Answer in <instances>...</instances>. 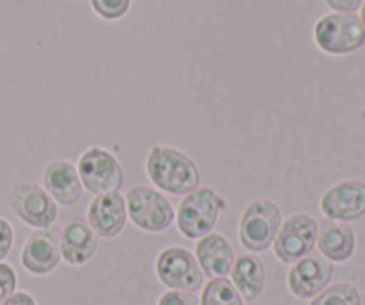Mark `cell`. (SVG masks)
Instances as JSON below:
<instances>
[{
	"instance_id": "6da1fadb",
	"label": "cell",
	"mask_w": 365,
	"mask_h": 305,
	"mask_svg": "<svg viewBox=\"0 0 365 305\" xmlns=\"http://www.w3.org/2000/svg\"><path fill=\"white\" fill-rule=\"evenodd\" d=\"M145 166L153 186L170 195H187L200 186V170L195 161L171 146H152Z\"/></svg>"
},
{
	"instance_id": "7a4b0ae2",
	"label": "cell",
	"mask_w": 365,
	"mask_h": 305,
	"mask_svg": "<svg viewBox=\"0 0 365 305\" xmlns=\"http://www.w3.org/2000/svg\"><path fill=\"white\" fill-rule=\"evenodd\" d=\"M227 209L225 199L214 189L196 188L178 206L177 227L187 239H202L216 227L221 211Z\"/></svg>"
},
{
	"instance_id": "3957f363",
	"label": "cell",
	"mask_w": 365,
	"mask_h": 305,
	"mask_svg": "<svg viewBox=\"0 0 365 305\" xmlns=\"http://www.w3.org/2000/svg\"><path fill=\"white\" fill-rule=\"evenodd\" d=\"M282 221V211L273 200H253L245 209L239 224L241 245L253 254L264 252L273 245Z\"/></svg>"
},
{
	"instance_id": "277c9868",
	"label": "cell",
	"mask_w": 365,
	"mask_h": 305,
	"mask_svg": "<svg viewBox=\"0 0 365 305\" xmlns=\"http://www.w3.org/2000/svg\"><path fill=\"white\" fill-rule=\"evenodd\" d=\"M125 206L132 224L145 232L159 234L168 231L175 220V211L170 200L148 186H134L128 189Z\"/></svg>"
},
{
	"instance_id": "5b68a950",
	"label": "cell",
	"mask_w": 365,
	"mask_h": 305,
	"mask_svg": "<svg viewBox=\"0 0 365 305\" xmlns=\"http://www.w3.org/2000/svg\"><path fill=\"white\" fill-rule=\"evenodd\" d=\"M314 39L323 52L342 56L359 50L365 43V29L356 14L331 13L314 27Z\"/></svg>"
},
{
	"instance_id": "8992f818",
	"label": "cell",
	"mask_w": 365,
	"mask_h": 305,
	"mask_svg": "<svg viewBox=\"0 0 365 305\" xmlns=\"http://www.w3.org/2000/svg\"><path fill=\"white\" fill-rule=\"evenodd\" d=\"M77 174L82 186L95 196L114 193L123 186V170L116 157L102 146H91L78 157Z\"/></svg>"
},
{
	"instance_id": "52a82bcc",
	"label": "cell",
	"mask_w": 365,
	"mask_h": 305,
	"mask_svg": "<svg viewBox=\"0 0 365 305\" xmlns=\"http://www.w3.org/2000/svg\"><path fill=\"white\" fill-rule=\"evenodd\" d=\"M317 234H319V224L312 216L305 213L292 214L287 220L282 221L280 231L274 238V256L282 263H296V261L303 259L310 252H314Z\"/></svg>"
},
{
	"instance_id": "ba28073f",
	"label": "cell",
	"mask_w": 365,
	"mask_h": 305,
	"mask_svg": "<svg viewBox=\"0 0 365 305\" xmlns=\"http://www.w3.org/2000/svg\"><path fill=\"white\" fill-rule=\"evenodd\" d=\"M157 277L171 291L195 293L203 286V271L189 250L170 246L159 254L155 263Z\"/></svg>"
},
{
	"instance_id": "9c48e42d",
	"label": "cell",
	"mask_w": 365,
	"mask_h": 305,
	"mask_svg": "<svg viewBox=\"0 0 365 305\" xmlns=\"http://www.w3.org/2000/svg\"><path fill=\"white\" fill-rule=\"evenodd\" d=\"M9 202L13 213L29 227L48 229L59 216L56 200L32 182H20L14 186Z\"/></svg>"
},
{
	"instance_id": "30bf717a",
	"label": "cell",
	"mask_w": 365,
	"mask_h": 305,
	"mask_svg": "<svg viewBox=\"0 0 365 305\" xmlns=\"http://www.w3.org/2000/svg\"><path fill=\"white\" fill-rule=\"evenodd\" d=\"M334 277V264L319 252H310L303 259L296 261L289 270L287 286L294 296L310 300L328 288Z\"/></svg>"
},
{
	"instance_id": "8fae6325",
	"label": "cell",
	"mask_w": 365,
	"mask_h": 305,
	"mask_svg": "<svg viewBox=\"0 0 365 305\" xmlns=\"http://www.w3.org/2000/svg\"><path fill=\"white\" fill-rule=\"evenodd\" d=\"M321 213L328 220L355 221L365 216V182L349 181L337 182L321 196Z\"/></svg>"
},
{
	"instance_id": "7c38bea8",
	"label": "cell",
	"mask_w": 365,
	"mask_h": 305,
	"mask_svg": "<svg viewBox=\"0 0 365 305\" xmlns=\"http://www.w3.org/2000/svg\"><path fill=\"white\" fill-rule=\"evenodd\" d=\"M63 259L61 231L56 227L32 232L21 249V266L32 275H46L56 270Z\"/></svg>"
},
{
	"instance_id": "4fadbf2b",
	"label": "cell",
	"mask_w": 365,
	"mask_h": 305,
	"mask_svg": "<svg viewBox=\"0 0 365 305\" xmlns=\"http://www.w3.org/2000/svg\"><path fill=\"white\" fill-rule=\"evenodd\" d=\"M125 196L118 191L95 196L88 207V224L100 238H116L127 225Z\"/></svg>"
},
{
	"instance_id": "5bb4252c",
	"label": "cell",
	"mask_w": 365,
	"mask_h": 305,
	"mask_svg": "<svg viewBox=\"0 0 365 305\" xmlns=\"http://www.w3.org/2000/svg\"><path fill=\"white\" fill-rule=\"evenodd\" d=\"M43 186L45 191L61 206H75L81 200L82 182L77 168L64 159L48 163L43 170Z\"/></svg>"
},
{
	"instance_id": "9a60e30c",
	"label": "cell",
	"mask_w": 365,
	"mask_h": 305,
	"mask_svg": "<svg viewBox=\"0 0 365 305\" xmlns=\"http://www.w3.org/2000/svg\"><path fill=\"white\" fill-rule=\"evenodd\" d=\"M98 249V236L82 218L68 221L61 232V252L63 259L71 266H81L91 261Z\"/></svg>"
},
{
	"instance_id": "2e32d148",
	"label": "cell",
	"mask_w": 365,
	"mask_h": 305,
	"mask_svg": "<svg viewBox=\"0 0 365 305\" xmlns=\"http://www.w3.org/2000/svg\"><path fill=\"white\" fill-rule=\"evenodd\" d=\"M196 261L203 275L209 279H220L230 274L235 257L228 239L210 232L196 243Z\"/></svg>"
},
{
	"instance_id": "e0dca14e",
	"label": "cell",
	"mask_w": 365,
	"mask_h": 305,
	"mask_svg": "<svg viewBox=\"0 0 365 305\" xmlns=\"http://www.w3.org/2000/svg\"><path fill=\"white\" fill-rule=\"evenodd\" d=\"M316 245L319 246V254H323L330 263H346L355 252V231L346 221L324 220L319 225Z\"/></svg>"
},
{
	"instance_id": "ac0fdd59",
	"label": "cell",
	"mask_w": 365,
	"mask_h": 305,
	"mask_svg": "<svg viewBox=\"0 0 365 305\" xmlns=\"http://www.w3.org/2000/svg\"><path fill=\"white\" fill-rule=\"evenodd\" d=\"M230 274L232 284L242 299L253 302L262 295L266 284V268L259 257L253 254H242L234 261Z\"/></svg>"
},
{
	"instance_id": "d6986e66",
	"label": "cell",
	"mask_w": 365,
	"mask_h": 305,
	"mask_svg": "<svg viewBox=\"0 0 365 305\" xmlns=\"http://www.w3.org/2000/svg\"><path fill=\"white\" fill-rule=\"evenodd\" d=\"M200 305H245L242 296L227 277L210 279L203 288Z\"/></svg>"
},
{
	"instance_id": "ffe728a7",
	"label": "cell",
	"mask_w": 365,
	"mask_h": 305,
	"mask_svg": "<svg viewBox=\"0 0 365 305\" xmlns=\"http://www.w3.org/2000/svg\"><path fill=\"white\" fill-rule=\"evenodd\" d=\"M310 305H362V295L355 286L348 282H337L314 296Z\"/></svg>"
},
{
	"instance_id": "44dd1931",
	"label": "cell",
	"mask_w": 365,
	"mask_h": 305,
	"mask_svg": "<svg viewBox=\"0 0 365 305\" xmlns=\"http://www.w3.org/2000/svg\"><path fill=\"white\" fill-rule=\"evenodd\" d=\"M132 0H91V7L98 16L106 20H118L130 9Z\"/></svg>"
},
{
	"instance_id": "7402d4cb",
	"label": "cell",
	"mask_w": 365,
	"mask_h": 305,
	"mask_svg": "<svg viewBox=\"0 0 365 305\" xmlns=\"http://www.w3.org/2000/svg\"><path fill=\"white\" fill-rule=\"evenodd\" d=\"M16 289V274L6 263H0V305H4Z\"/></svg>"
},
{
	"instance_id": "603a6c76",
	"label": "cell",
	"mask_w": 365,
	"mask_h": 305,
	"mask_svg": "<svg viewBox=\"0 0 365 305\" xmlns=\"http://www.w3.org/2000/svg\"><path fill=\"white\" fill-rule=\"evenodd\" d=\"M157 305H200V300L192 293L185 291H166L159 299Z\"/></svg>"
},
{
	"instance_id": "cb8c5ba5",
	"label": "cell",
	"mask_w": 365,
	"mask_h": 305,
	"mask_svg": "<svg viewBox=\"0 0 365 305\" xmlns=\"http://www.w3.org/2000/svg\"><path fill=\"white\" fill-rule=\"evenodd\" d=\"M13 241H14L13 227H11L9 221L0 218V261L6 259L7 254L11 252V249H13Z\"/></svg>"
},
{
	"instance_id": "d4e9b609",
	"label": "cell",
	"mask_w": 365,
	"mask_h": 305,
	"mask_svg": "<svg viewBox=\"0 0 365 305\" xmlns=\"http://www.w3.org/2000/svg\"><path fill=\"white\" fill-rule=\"evenodd\" d=\"M324 2H327L334 11L344 14H353L356 9H360V6H362V0H324Z\"/></svg>"
},
{
	"instance_id": "484cf974",
	"label": "cell",
	"mask_w": 365,
	"mask_h": 305,
	"mask_svg": "<svg viewBox=\"0 0 365 305\" xmlns=\"http://www.w3.org/2000/svg\"><path fill=\"white\" fill-rule=\"evenodd\" d=\"M4 305H38L36 304L34 296L29 295V293L20 291V293H14L9 300H7Z\"/></svg>"
},
{
	"instance_id": "4316f807",
	"label": "cell",
	"mask_w": 365,
	"mask_h": 305,
	"mask_svg": "<svg viewBox=\"0 0 365 305\" xmlns=\"http://www.w3.org/2000/svg\"><path fill=\"white\" fill-rule=\"evenodd\" d=\"M360 20H362L364 29H365V2H364V6H362V16H360Z\"/></svg>"
}]
</instances>
